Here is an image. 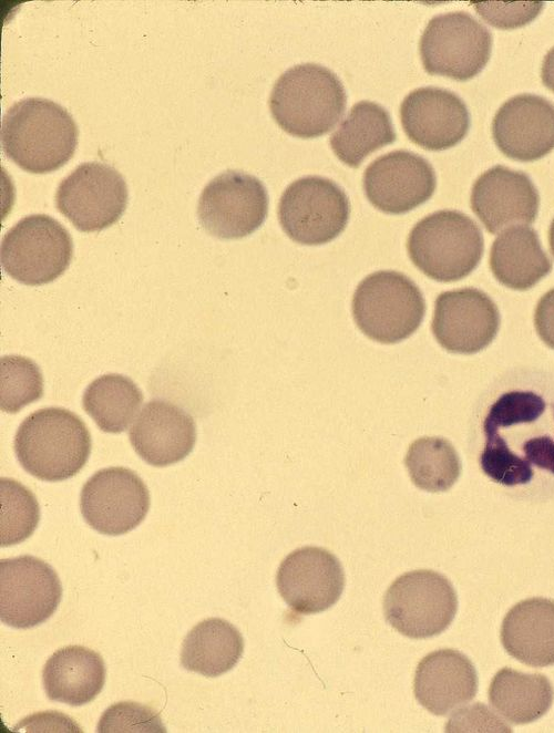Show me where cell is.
Listing matches in <instances>:
<instances>
[{"mask_svg": "<svg viewBox=\"0 0 554 733\" xmlns=\"http://www.w3.org/2000/svg\"><path fill=\"white\" fill-rule=\"evenodd\" d=\"M105 681V665L101 655L82 646L57 650L45 662L42 682L52 701L80 706L91 702Z\"/></svg>", "mask_w": 554, "mask_h": 733, "instance_id": "cell-23", "label": "cell"}, {"mask_svg": "<svg viewBox=\"0 0 554 733\" xmlns=\"http://www.w3.org/2000/svg\"><path fill=\"white\" fill-rule=\"evenodd\" d=\"M14 453L32 476L47 482L73 477L91 453L84 422L63 407H44L28 415L14 436Z\"/></svg>", "mask_w": 554, "mask_h": 733, "instance_id": "cell-2", "label": "cell"}, {"mask_svg": "<svg viewBox=\"0 0 554 733\" xmlns=\"http://www.w3.org/2000/svg\"><path fill=\"white\" fill-rule=\"evenodd\" d=\"M62 587L45 561L23 555L0 560V619L17 629L43 623L57 610Z\"/></svg>", "mask_w": 554, "mask_h": 733, "instance_id": "cell-13", "label": "cell"}, {"mask_svg": "<svg viewBox=\"0 0 554 733\" xmlns=\"http://www.w3.org/2000/svg\"><path fill=\"white\" fill-rule=\"evenodd\" d=\"M244 651L240 632L228 621L209 618L197 623L185 637L181 650L184 669L215 678L232 670Z\"/></svg>", "mask_w": 554, "mask_h": 733, "instance_id": "cell-25", "label": "cell"}, {"mask_svg": "<svg viewBox=\"0 0 554 733\" xmlns=\"http://www.w3.org/2000/svg\"><path fill=\"white\" fill-rule=\"evenodd\" d=\"M276 585L291 610L310 615L327 610L339 600L345 574L340 561L330 551L302 547L281 561Z\"/></svg>", "mask_w": 554, "mask_h": 733, "instance_id": "cell-16", "label": "cell"}, {"mask_svg": "<svg viewBox=\"0 0 554 733\" xmlns=\"http://www.w3.org/2000/svg\"><path fill=\"white\" fill-rule=\"evenodd\" d=\"M1 144L20 168L45 174L62 167L74 154L78 127L70 113L43 97H27L2 117Z\"/></svg>", "mask_w": 554, "mask_h": 733, "instance_id": "cell-1", "label": "cell"}, {"mask_svg": "<svg viewBox=\"0 0 554 733\" xmlns=\"http://www.w3.org/2000/svg\"><path fill=\"white\" fill-rule=\"evenodd\" d=\"M538 206V192L531 178L503 165L480 175L471 192V207L492 234L533 224Z\"/></svg>", "mask_w": 554, "mask_h": 733, "instance_id": "cell-18", "label": "cell"}, {"mask_svg": "<svg viewBox=\"0 0 554 733\" xmlns=\"http://www.w3.org/2000/svg\"><path fill=\"white\" fill-rule=\"evenodd\" d=\"M404 464L412 483L427 492H445L461 474V461L445 438L424 436L409 446Z\"/></svg>", "mask_w": 554, "mask_h": 733, "instance_id": "cell-29", "label": "cell"}, {"mask_svg": "<svg viewBox=\"0 0 554 733\" xmlns=\"http://www.w3.org/2000/svg\"><path fill=\"white\" fill-rule=\"evenodd\" d=\"M548 242H550V248H551L552 255L554 256V218L551 223L550 230H548Z\"/></svg>", "mask_w": 554, "mask_h": 733, "instance_id": "cell-40", "label": "cell"}, {"mask_svg": "<svg viewBox=\"0 0 554 733\" xmlns=\"http://www.w3.org/2000/svg\"><path fill=\"white\" fill-rule=\"evenodd\" d=\"M466 721L451 727L448 732H511V727L497 719L485 705L476 703L453 715L450 722Z\"/></svg>", "mask_w": 554, "mask_h": 733, "instance_id": "cell-35", "label": "cell"}, {"mask_svg": "<svg viewBox=\"0 0 554 733\" xmlns=\"http://www.w3.org/2000/svg\"><path fill=\"white\" fill-rule=\"evenodd\" d=\"M488 695L496 712L517 725L541 719L552 706L554 690L541 673L503 668L493 677Z\"/></svg>", "mask_w": 554, "mask_h": 733, "instance_id": "cell-26", "label": "cell"}, {"mask_svg": "<svg viewBox=\"0 0 554 733\" xmlns=\"http://www.w3.org/2000/svg\"><path fill=\"white\" fill-rule=\"evenodd\" d=\"M73 242L54 218L34 214L20 219L1 240L2 269L14 280L40 286L55 280L69 267Z\"/></svg>", "mask_w": 554, "mask_h": 733, "instance_id": "cell-6", "label": "cell"}, {"mask_svg": "<svg viewBox=\"0 0 554 733\" xmlns=\"http://www.w3.org/2000/svg\"><path fill=\"white\" fill-rule=\"evenodd\" d=\"M490 31L463 11L433 17L420 39V55L430 74L466 81L479 74L490 60Z\"/></svg>", "mask_w": 554, "mask_h": 733, "instance_id": "cell-8", "label": "cell"}, {"mask_svg": "<svg viewBox=\"0 0 554 733\" xmlns=\"http://www.w3.org/2000/svg\"><path fill=\"white\" fill-rule=\"evenodd\" d=\"M534 324L543 342L554 349V288L538 300L534 313Z\"/></svg>", "mask_w": 554, "mask_h": 733, "instance_id": "cell-38", "label": "cell"}, {"mask_svg": "<svg viewBox=\"0 0 554 733\" xmlns=\"http://www.w3.org/2000/svg\"><path fill=\"white\" fill-rule=\"evenodd\" d=\"M520 458L532 468V465L548 471L554 475V434L544 432L525 440L520 447Z\"/></svg>", "mask_w": 554, "mask_h": 733, "instance_id": "cell-36", "label": "cell"}, {"mask_svg": "<svg viewBox=\"0 0 554 733\" xmlns=\"http://www.w3.org/2000/svg\"><path fill=\"white\" fill-rule=\"evenodd\" d=\"M131 445L147 464L163 467L184 460L196 442L193 417L161 399L147 402L129 433Z\"/></svg>", "mask_w": 554, "mask_h": 733, "instance_id": "cell-20", "label": "cell"}, {"mask_svg": "<svg viewBox=\"0 0 554 733\" xmlns=\"http://www.w3.org/2000/svg\"><path fill=\"white\" fill-rule=\"evenodd\" d=\"M350 204L346 193L332 180L305 176L283 193L278 218L287 236L301 245L331 241L347 226Z\"/></svg>", "mask_w": 554, "mask_h": 733, "instance_id": "cell-9", "label": "cell"}, {"mask_svg": "<svg viewBox=\"0 0 554 733\" xmlns=\"http://www.w3.org/2000/svg\"><path fill=\"white\" fill-rule=\"evenodd\" d=\"M490 267L502 285L526 290L550 273L552 262L533 228L514 226L502 231L494 240Z\"/></svg>", "mask_w": 554, "mask_h": 733, "instance_id": "cell-24", "label": "cell"}, {"mask_svg": "<svg viewBox=\"0 0 554 733\" xmlns=\"http://www.w3.org/2000/svg\"><path fill=\"white\" fill-rule=\"evenodd\" d=\"M424 313L425 301L419 287L398 271L370 273L358 285L352 298L356 324L380 343L409 338L420 327Z\"/></svg>", "mask_w": 554, "mask_h": 733, "instance_id": "cell-5", "label": "cell"}, {"mask_svg": "<svg viewBox=\"0 0 554 733\" xmlns=\"http://www.w3.org/2000/svg\"><path fill=\"white\" fill-rule=\"evenodd\" d=\"M408 254L425 276L441 282L460 280L479 265L484 241L473 219L458 210H439L411 229Z\"/></svg>", "mask_w": 554, "mask_h": 733, "instance_id": "cell-4", "label": "cell"}, {"mask_svg": "<svg viewBox=\"0 0 554 733\" xmlns=\"http://www.w3.org/2000/svg\"><path fill=\"white\" fill-rule=\"evenodd\" d=\"M541 78L544 85L554 92V47L543 59Z\"/></svg>", "mask_w": 554, "mask_h": 733, "instance_id": "cell-39", "label": "cell"}, {"mask_svg": "<svg viewBox=\"0 0 554 733\" xmlns=\"http://www.w3.org/2000/svg\"><path fill=\"white\" fill-rule=\"evenodd\" d=\"M363 190L379 210L400 215L425 203L437 186L435 173L422 156L398 149L377 157L366 168Z\"/></svg>", "mask_w": 554, "mask_h": 733, "instance_id": "cell-15", "label": "cell"}, {"mask_svg": "<svg viewBox=\"0 0 554 733\" xmlns=\"http://www.w3.org/2000/svg\"><path fill=\"white\" fill-rule=\"evenodd\" d=\"M506 652L530 667L554 664V600L525 599L510 609L501 627Z\"/></svg>", "mask_w": 554, "mask_h": 733, "instance_id": "cell-22", "label": "cell"}, {"mask_svg": "<svg viewBox=\"0 0 554 733\" xmlns=\"http://www.w3.org/2000/svg\"><path fill=\"white\" fill-rule=\"evenodd\" d=\"M499 327L496 304L479 289L450 290L435 299L432 332L449 352L473 354L481 351L494 340Z\"/></svg>", "mask_w": 554, "mask_h": 733, "instance_id": "cell-14", "label": "cell"}, {"mask_svg": "<svg viewBox=\"0 0 554 733\" xmlns=\"http://www.w3.org/2000/svg\"><path fill=\"white\" fill-rule=\"evenodd\" d=\"M400 118L409 140L429 151L453 147L470 128V113L463 100L434 86L410 92L400 105Z\"/></svg>", "mask_w": 554, "mask_h": 733, "instance_id": "cell-17", "label": "cell"}, {"mask_svg": "<svg viewBox=\"0 0 554 733\" xmlns=\"http://www.w3.org/2000/svg\"><path fill=\"white\" fill-rule=\"evenodd\" d=\"M478 13L491 25L514 29L530 23L543 9V2H474Z\"/></svg>", "mask_w": 554, "mask_h": 733, "instance_id": "cell-34", "label": "cell"}, {"mask_svg": "<svg viewBox=\"0 0 554 733\" xmlns=\"http://www.w3.org/2000/svg\"><path fill=\"white\" fill-rule=\"evenodd\" d=\"M127 196L126 183L115 168L86 162L61 180L55 206L80 231H100L120 219Z\"/></svg>", "mask_w": 554, "mask_h": 733, "instance_id": "cell-11", "label": "cell"}, {"mask_svg": "<svg viewBox=\"0 0 554 733\" xmlns=\"http://www.w3.org/2000/svg\"><path fill=\"white\" fill-rule=\"evenodd\" d=\"M0 545L20 544L35 530L40 506L33 493L12 478L0 479Z\"/></svg>", "mask_w": 554, "mask_h": 733, "instance_id": "cell-30", "label": "cell"}, {"mask_svg": "<svg viewBox=\"0 0 554 733\" xmlns=\"http://www.w3.org/2000/svg\"><path fill=\"white\" fill-rule=\"evenodd\" d=\"M347 104L345 87L329 69L302 63L285 71L274 84L269 107L285 132L301 138L334 128Z\"/></svg>", "mask_w": 554, "mask_h": 733, "instance_id": "cell-3", "label": "cell"}, {"mask_svg": "<svg viewBox=\"0 0 554 733\" xmlns=\"http://www.w3.org/2000/svg\"><path fill=\"white\" fill-rule=\"evenodd\" d=\"M43 393V379L39 366L21 355L0 359V406L3 412L17 413L39 400Z\"/></svg>", "mask_w": 554, "mask_h": 733, "instance_id": "cell-31", "label": "cell"}, {"mask_svg": "<svg viewBox=\"0 0 554 733\" xmlns=\"http://www.w3.org/2000/svg\"><path fill=\"white\" fill-rule=\"evenodd\" d=\"M14 731L82 733L69 716L55 711L29 715L14 726Z\"/></svg>", "mask_w": 554, "mask_h": 733, "instance_id": "cell-37", "label": "cell"}, {"mask_svg": "<svg viewBox=\"0 0 554 733\" xmlns=\"http://www.w3.org/2000/svg\"><path fill=\"white\" fill-rule=\"evenodd\" d=\"M96 731L99 733H165L166 729L158 715L150 706L136 702H117L102 714Z\"/></svg>", "mask_w": 554, "mask_h": 733, "instance_id": "cell-33", "label": "cell"}, {"mask_svg": "<svg viewBox=\"0 0 554 733\" xmlns=\"http://www.w3.org/2000/svg\"><path fill=\"white\" fill-rule=\"evenodd\" d=\"M396 140L391 117L381 105L356 103L330 136V146L346 165L356 168L372 152Z\"/></svg>", "mask_w": 554, "mask_h": 733, "instance_id": "cell-27", "label": "cell"}, {"mask_svg": "<svg viewBox=\"0 0 554 733\" xmlns=\"http://www.w3.org/2000/svg\"><path fill=\"white\" fill-rule=\"evenodd\" d=\"M143 402V393L127 376L116 373L93 380L82 396L84 411L106 433L125 431Z\"/></svg>", "mask_w": 554, "mask_h": 733, "instance_id": "cell-28", "label": "cell"}, {"mask_svg": "<svg viewBox=\"0 0 554 733\" xmlns=\"http://www.w3.org/2000/svg\"><path fill=\"white\" fill-rule=\"evenodd\" d=\"M458 598L452 584L433 570L399 576L383 598L388 623L401 634L424 639L443 632L453 621Z\"/></svg>", "mask_w": 554, "mask_h": 733, "instance_id": "cell-7", "label": "cell"}, {"mask_svg": "<svg viewBox=\"0 0 554 733\" xmlns=\"http://www.w3.org/2000/svg\"><path fill=\"white\" fill-rule=\"evenodd\" d=\"M545 410V401L534 392H506L490 407L483 423V430H499L515 424L533 422L540 419Z\"/></svg>", "mask_w": 554, "mask_h": 733, "instance_id": "cell-32", "label": "cell"}, {"mask_svg": "<svg viewBox=\"0 0 554 733\" xmlns=\"http://www.w3.org/2000/svg\"><path fill=\"white\" fill-rule=\"evenodd\" d=\"M418 702L435 715H447L478 692V673L471 660L453 649L427 654L418 664L413 684Z\"/></svg>", "mask_w": 554, "mask_h": 733, "instance_id": "cell-21", "label": "cell"}, {"mask_svg": "<svg viewBox=\"0 0 554 733\" xmlns=\"http://www.w3.org/2000/svg\"><path fill=\"white\" fill-rule=\"evenodd\" d=\"M150 508V494L142 478L126 467L95 472L80 494L81 514L94 530L119 536L137 527Z\"/></svg>", "mask_w": 554, "mask_h": 733, "instance_id": "cell-12", "label": "cell"}, {"mask_svg": "<svg viewBox=\"0 0 554 733\" xmlns=\"http://www.w3.org/2000/svg\"><path fill=\"white\" fill-rule=\"evenodd\" d=\"M268 195L255 176L226 171L203 189L197 216L202 227L220 239H237L256 231L265 221Z\"/></svg>", "mask_w": 554, "mask_h": 733, "instance_id": "cell-10", "label": "cell"}, {"mask_svg": "<svg viewBox=\"0 0 554 733\" xmlns=\"http://www.w3.org/2000/svg\"><path fill=\"white\" fill-rule=\"evenodd\" d=\"M492 135L507 157L540 159L554 148V104L535 94L515 95L495 113Z\"/></svg>", "mask_w": 554, "mask_h": 733, "instance_id": "cell-19", "label": "cell"}]
</instances>
